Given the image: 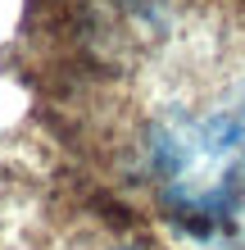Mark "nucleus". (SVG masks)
<instances>
[{
    "label": "nucleus",
    "instance_id": "obj_1",
    "mask_svg": "<svg viewBox=\"0 0 245 250\" xmlns=\"http://www.w3.org/2000/svg\"><path fill=\"white\" fill-rule=\"evenodd\" d=\"M136 173L191 232L245 223V78L154 109L136 141Z\"/></svg>",
    "mask_w": 245,
    "mask_h": 250
}]
</instances>
